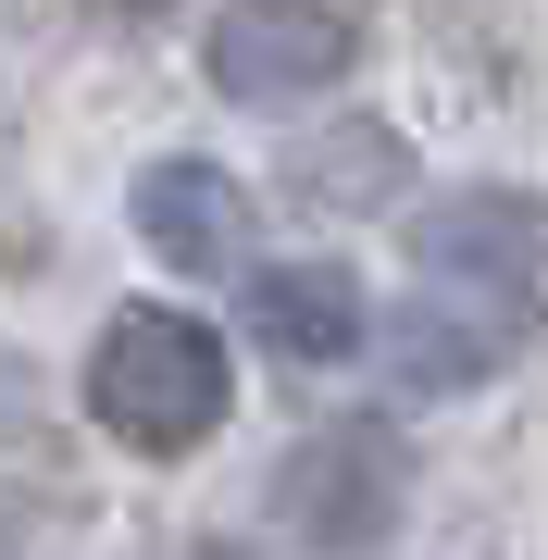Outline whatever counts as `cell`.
<instances>
[{"label": "cell", "instance_id": "9", "mask_svg": "<svg viewBox=\"0 0 548 560\" xmlns=\"http://www.w3.org/2000/svg\"><path fill=\"white\" fill-rule=\"evenodd\" d=\"M0 436H38V399H25V374L0 361Z\"/></svg>", "mask_w": 548, "mask_h": 560}, {"label": "cell", "instance_id": "1", "mask_svg": "<svg viewBox=\"0 0 548 560\" xmlns=\"http://www.w3.org/2000/svg\"><path fill=\"white\" fill-rule=\"evenodd\" d=\"M224 337L212 324H187V312H113L101 324V349H88V411H101V436H125L138 460H175V448H200L212 423H224Z\"/></svg>", "mask_w": 548, "mask_h": 560}, {"label": "cell", "instance_id": "7", "mask_svg": "<svg viewBox=\"0 0 548 560\" xmlns=\"http://www.w3.org/2000/svg\"><path fill=\"white\" fill-rule=\"evenodd\" d=\"M362 275H337V261H263L249 275V337L275 361H349L362 349Z\"/></svg>", "mask_w": 548, "mask_h": 560}, {"label": "cell", "instance_id": "3", "mask_svg": "<svg viewBox=\"0 0 548 560\" xmlns=\"http://www.w3.org/2000/svg\"><path fill=\"white\" fill-rule=\"evenodd\" d=\"M411 261H424V287H462V300H487L524 324L536 312V261H548V224L524 187H462V200H436L411 224Z\"/></svg>", "mask_w": 548, "mask_h": 560}, {"label": "cell", "instance_id": "5", "mask_svg": "<svg viewBox=\"0 0 548 560\" xmlns=\"http://www.w3.org/2000/svg\"><path fill=\"white\" fill-rule=\"evenodd\" d=\"M511 349H524V324H511V312H474L462 287H424V300L386 324V374H399V399H474Z\"/></svg>", "mask_w": 548, "mask_h": 560}, {"label": "cell", "instance_id": "8", "mask_svg": "<svg viewBox=\"0 0 548 560\" xmlns=\"http://www.w3.org/2000/svg\"><path fill=\"white\" fill-rule=\"evenodd\" d=\"M287 187H300L312 212H386L411 187V150H399V125H325V138H300Z\"/></svg>", "mask_w": 548, "mask_h": 560}, {"label": "cell", "instance_id": "10", "mask_svg": "<svg viewBox=\"0 0 548 560\" xmlns=\"http://www.w3.org/2000/svg\"><path fill=\"white\" fill-rule=\"evenodd\" d=\"M101 13H113V25H163L175 0H101Z\"/></svg>", "mask_w": 548, "mask_h": 560}, {"label": "cell", "instance_id": "2", "mask_svg": "<svg viewBox=\"0 0 548 560\" xmlns=\"http://www.w3.org/2000/svg\"><path fill=\"white\" fill-rule=\"evenodd\" d=\"M399 511H411V448L386 436V423H325V436H300V448L275 460V523H287L312 560L386 548Z\"/></svg>", "mask_w": 548, "mask_h": 560}, {"label": "cell", "instance_id": "4", "mask_svg": "<svg viewBox=\"0 0 548 560\" xmlns=\"http://www.w3.org/2000/svg\"><path fill=\"white\" fill-rule=\"evenodd\" d=\"M349 50H362V38H349L337 0H224V25H212V88L249 101V113H275V101L337 88Z\"/></svg>", "mask_w": 548, "mask_h": 560}, {"label": "cell", "instance_id": "6", "mask_svg": "<svg viewBox=\"0 0 548 560\" xmlns=\"http://www.w3.org/2000/svg\"><path fill=\"white\" fill-rule=\"evenodd\" d=\"M138 237L175 261V275H237V249H249V187L224 175V162H150L138 175Z\"/></svg>", "mask_w": 548, "mask_h": 560}]
</instances>
